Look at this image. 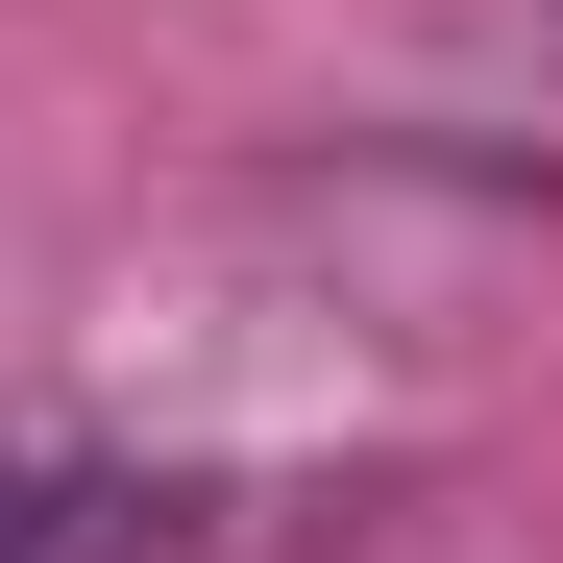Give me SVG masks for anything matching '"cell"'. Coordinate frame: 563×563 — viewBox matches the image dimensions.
Returning a JSON list of instances; mask_svg holds the SVG:
<instances>
[{
  "label": "cell",
  "mask_w": 563,
  "mask_h": 563,
  "mask_svg": "<svg viewBox=\"0 0 563 563\" xmlns=\"http://www.w3.org/2000/svg\"><path fill=\"white\" fill-rule=\"evenodd\" d=\"M0 563H123V490H74V465H0Z\"/></svg>",
  "instance_id": "6da1fadb"
}]
</instances>
